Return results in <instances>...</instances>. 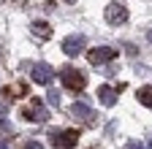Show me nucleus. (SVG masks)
Returning <instances> with one entry per match:
<instances>
[{
    "label": "nucleus",
    "instance_id": "obj_18",
    "mask_svg": "<svg viewBox=\"0 0 152 149\" xmlns=\"http://www.w3.org/2000/svg\"><path fill=\"white\" fill-rule=\"evenodd\" d=\"M149 146H152V138H149Z\"/></svg>",
    "mask_w": 152,
    "mask_h": 149
},
{
    "label": "nucleus",
    "instance_id": "obj_5",
    "mask_svg": "<svg viewBox=\"0 0 152 149\" xmlns=\"http://www.w3.org/2000/svg\"><path fill=\"white\" fill-rule=\"evenodd\" d=\"M125 19H128V8H125L122 3H109V6H106V22H109V25L120 27Z\"/></svg>",
    "mask_w": 152,
    "mask_h": 149
},
{
    "label": "nucleus",
    "instance_id": "obj_4",
    "mask_svg": "<svg viewBox=\"0 0 152 149\" xmlns=\"http://www.w3.org/2000/svg\"><path fill=\"white\" fill-rule=\"evenodd\" d=\"M114 57H117V49H111V46H98V49H90V52H87V60H90L92 65L111 63Z\"/></svg>",
    "mask_w": 152,
    "mask_h": 149
},
{
    "label": "nucleus",
    "instance_id": "obj_12",
    "mask_svg": "<svg viewBox=\"0 0 152 149\" xmlns=\"http://www.w3.org/2000/svg\"><path fill=\"white\" fill-rule=\"evenodd\" d=\"M46 100H49L52 106H57V103H60V92H54V89H49V95H46Z\"/></svg>",
    "mask_w": 152,
    "mask_h": 149
},
{
    "label": "nucleus",
    "instance_id": "obj_7",
    "mask_svg": "<svg viewBox=\"0 0 152 149\" xmlns=\"http://www.w3.org/2000/svg\"><path fill=\"white\" fill-rule=\"evenodd\" d=\"M52 76H54V71H52L46 63H35V65L30 68V79H33L35 84H49Z\"/></svg>",
    "mask_w": 152,
    "mask_h": 149
},
{
    "label": "nucleus",
    "instance_id": "obj_9",
    "mask_svg": "<svg viewBox=\"0 0 152 149\" xmlns=\"http://www.w3.org/2000/svg\"><path fill=\"white\" fill-rule=\"evenodd\" d=\"M98 100H101L103 106H114V103H117V89H111L109 84L98 87Z\"/></svg>",
    "mask_w": 152,
    "mask_h": 149
},
{
    "label": "nucleus",
    "instance_id": "obj_6",
    "mask_svg": "<svg viewBox=\"0 0 152 149\" xmlns=\"http://www.w3.org/2000/svg\"><path fill=\"white\" fill-rule=\"evenodd\" d=\"M22 114H25V119H30V122H46V119H49V111L44 108L41 100H33Z\"/></svg>",
    "mask_w": 152,
    "mask_h": 149
},
{
    "label": "nucleus",
    "instance_id": "obj_14",
    "mask_svg": "<svg viewBox=\"0 0 152 149\" xmlns=\"http://www.w3.org/2000/svg\"><path fill=\"white\" fill-rule=\"evenodd\" d=\"M27 149H44V146L38 144V141H30V144H27Z\"/></svg>",
    "mask_w": 152,
    "mask_h": 149
},
{
    "label": "nucleus",
    "instance_id": "obj_10",
    "mask_svg": "<svg viewBox=\"0 0 152 149\" xmlns=\"http://www.w3.org/2000/svg\"><path fill=\"white\" fill-rule=\"evenodd\" d=\"M33 35H38L41 41H46V38H52V27L46 22H33Z\"/></svg>",
    "mask_w": 152,
    "mask_h": 149
},
{
    "label": "nucleus",
    "instance_id": "obj_2",
    "mask_svg": "<svg viewBox=\"0 0 152 149\" xmlns=\"http://www.w3.org/2000/svg\"><path fill=\"white\" fill-rule=\"evenodd\" d=\"M79 141V130H52L49 133V144L60 146V149H71Z\"/></svg>",
    "mask_w": 152,
    "mask_h": 149
},
{
    "label": "nucleus",
    "instance_id": "obj_15",
    "mask_svg": "<svg viewBox=\"0 0 152 149\" xmlns=\"http://www.w3.org/2000/svg\"><path fill=\"white\" fill-rule=\"evenodd\" d=\"M147 41H149V44H152V30H149V33H147Z\"/></svg>",
    "mask_w": 152,
    "mask_h": 149
},
{
    "label": "nucleus",
    "instance_id": "obj_16",
    "mask_svg": "<svg viewBox=\"0 0 152 149\" xmlns=\"http://www.w3.org/2000/svg\"><path fill=\"white\" fill-rule=\"evenodd\" d=\"M0 149H8V146H6V144H3V141H0Z\"/></svg>",
    "mask_w": 152,
    "mask_h": 149
},
{
    "label": "nucleus",
    "instance_id": "obj_11",
    "mask_svg": "<svg viewBox=\"0 0 152 149\" xmlns=\"http://www.w3.org/2000/svg\"><path fill=\"white\" fill-rule=\"evenodd\" d=\"M136 98H139V103H141V106L152 108V87H141V89L136 92Z\"/></svg>",
    "mask_w": 152,
    "mask_h": 149
},
{
    "label": "nucleus",
    "instance_id": "obj_17",
    "mask_svg": "<svg viewBox=\"0 0 152 149\" xmlns=\"http://www.w3.org/2000/svg\"><path fill=\"white\" fill-rule=\"evenodd\" d=\"M65 3H76V0H65Z\"/></svg>",
    "mask_w": 152,
    "mask_h": 149
},
{
    "label": "nucleus",
    "instance_id": "obj_8",
    "mask_svg": "<svg viewBox=\"0 0 152 149\" xmlns=\"http://www.w3.org/2000/svg\"><path fill=\"white\" fill-rule=\"evenodd\" d=\"M71 117L90 125V122H92V108H90L87 103H73V106H71Z\"/></svg>",
    "mask_w": 152,
    "mask_h": 149
},
{
    "label": "nucleus",
    "instance_id": "obj_13",
    "mask_svg": "<svg viewBox=\"0 0 152 149\" xmlns=\"http://www.w3.org/2000/svg\"><path fill=\"white\" fill-rule=\"evenodd\" d=\"M122 149H147V146H144L141 141H128V144H125Z\"/></svg>",
    "mask_w": 152,
    "mask_h": 149
},
{
    "label": "nucleus",
    "instance_id": "obj_1",
    "mask_svg": "<svg viewBox=\"0 0 152 149\" xmlns=\"http://www.w3.org/2000/svg\"><path fill=\"white\" fill-rule=\"evenodd\" d=\"M60 79H63V87L65 89H73V92L84 89V84H87V76H84L82 71H76V68H63L60 71Z\"/></svg>",
    "mask_w": 152,
    "mask_h": 149
},
{
    "label": "nucleus",
    "instance_id": "obj_3",
    "mask_svg": "<svg viewBox=\"0 0 152 149\" xmlns=\"http://www.w3.org/2000/svg\"><path fill=\"white\" fill-rule=\"evenodd\" d=\"M84 46H87V38L82 33H73V35H68V38L63 41V52L68 54V57H76V54H82L84 52Z\"/></svg>",
    "mask_w": 152,
    "mask_h": 149
}]
</instances>
